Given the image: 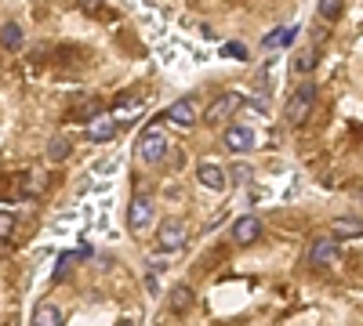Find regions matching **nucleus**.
I'll use <instances>...</instances> for the list:
<instances>
[{
	"label": "nucleus",
	"mask_w": 363,
	"mask_h": 326,
	"mask_svg": "<svg viewBox=\"0 0 363 326\" xmlns=\"http://www.w3.org/2000/svg\"><path fill=\"white\" fill-rule=\"evenodd\" d=\"M313 105H316V83H313V80H301V83L294 87V91H291L287 105H284L287 124H291V127H301V124L309 120Z\"/></svg>",
	"instance_id": "f257e3e1"
},
{
	"label": "nucleus",
	"mask_w": 363,
	"mask_h": 326,
	"mask_svg": "<svg viewBox=\"0 0 363 326\" xmlns=\"http://www.w3.org/2000/svg\"><path fill=\"white\" fill-rule=\"evenodd\" d=\"M164 156H167V134H164V124L153 120L138 134V160L142 163H160Z\"/></svg>",
	"instance_id": "f03ea898"
},
{
	"label": "nucleus",
	"mask_w": 363,
	"mask_h": 326,
	"mask_svg": "<svg viewBox=\"0 0 363 326\" xmlns=\"http://www.w3.org/2000/svg\"><path fill=\"white\" fill-rule=\"evenodd\" d=\"M186 240H189V228H186V221H182V218H167V221H160L157 247H160L164 254H178L182 247H186Z\"/></svg>",
	"instance_id": "7ed1b4c3"
},
{
	"label": "nucleus",
	"mask_w": 363,
	"mask_h": 326,
	"mask_svg": "<svg viewBox=\"0 0 363 326\" xmlns=\"http://www.w3.org/2000/svg\"><path fill=\"white\" fill-rule=\"evenodd\" d=\"M240 105H244V95H240V91H225V95H218L215 102H211V109L203 112V120L218 127V124L233 120V116L240 112Z\"/></svg>",
	"instance_id": "20e7f679"
},
{
	"label": "nucleus",
	"mask_w": 363,
	"mask_h": 326,
	"mask_svg": "<svg viewBox=\"0 0 363 326\" xmlns=\"http://www.w3.org/2000/svg\"><path fill=\"white\" fill-rule=\"evenodd\" d=\"M149 225H153V199H149L145 192H138L128 203V228L131 232H145Z\"/></svg>",
	"instance_id": "39448f33"
},
{
	"label": "nucleus",
	"mask_w": 363,
	"mask_h": 326,
	"mask_svg": "<svg viewBox=\"0 0 363 326\" xmlns=\"http://www.w3.org/2000/svg\"><path fill=\"white\" fill-rule=\"evenodd\" d=\"M335 261H338V240L335 235H320V240H313V247H309V264L313 269H330Z\"/></svg>",
	"instance_id": "423d86ee"
},
{
	"label": "nucleus",
	"mask_w": 363,
	"mask_h": 326,
	"mask_svg": "<svg viewBox=\"0 0 363 326\" xmlns=\"http://www.w3.org/2000/svg\"><path fill=\"white\" fill-rule=\"evenodd\" d=\"M116 120H113V112H95V116H91V120H87V141H95V145H102V141H113L116 138Z\"/></svg>",
	"instance_id": "0eeeda50"
},
{
	"label": "nucleus",
	"mask_w": 363,
	"mask_h": 326,
	"mask_svg": "<svg viewBox=\"0 0 363 326\" xmlns=\"http://www.w3.org/2000/svg\"><path fill=\"white\" fill-rule=\"evenodd\" d=\"M196 177H200V185L211 189V192H225V189H229V174H225V167L215 163V160H203V163L196 167Z\"/></svg>",
	"instance_id": "6e6552de"
},
{
	"label": "nucleus",
	"mask_w": 363,
	"mask_h": 326,
	"mask_svg": "<svg viewBox=\"0 0 363 326\" xmlns=\"http://www.w3.org/2000/svg\"><path fill=\"white\" fill-rule=\"evenodd\" d=\"M222 145L229 153H247V149H255V131L244 127V124H229L222 131Z\"/></svg>",
	"instance_id": "1a4fd4ad"
},
{
	"label": "nucleus",
	"mask_w": 363,
	"mask_h": 326,
	"mask_svg": "<svg viewBox=\"0 0 363 326\" xmlns=\"http://www.w3.org/2000/svg\"><path fill=\"white\" fill-rule=\"evenodd\" d=\"M258 235H262V221H258L255 214H244V218L233 221V243H236V247L258 243Z\"/></svg>",
	"instance_id": "9d476101"
},
{
	"label": "nucleus",
	"mask_w": 363,
	"mask_h": 326,
	"mask_svg": "<svg viewBox=\"0 0 363 326\" xmlns=\"http://www.w3.org/2000/svg\"><path fill=\"white\" fill-rule=\"evenodd\" d=\"M167 120L189 131V127L196 124V105H193V98H178V102H171V109H167Z\"/></svg>",
	"instance_id": "9b49d317"
},
{
	"label": "nucleus",
	"mask_w": 363,
	"mask_h": 326,
	"mask_svg": "<svg viewBox=\"0 0 363 326\" xmlns=\"http://www.w3.org/2000/svg\"><path fill=\"white\" fill-rule=\"evenodd\" d=\"M316 58H320V51H316L313 44L298 47V51H294V58H291V73H294V76H306V73H313V69H316Z\"/></svg>",
	"instance_id": "f8f14e48"
},
{
	"label": "nucleus",
	"mask_w": 363,
	"mask_h": 326,
	"mask_svg": "<svg viewBox=\"0 0 363 326\" xmlns=\"http://www.w3.org/2000/svg\"><path fill=\"white\" fill-rule=\"evenodd\" d=\"M167 305H171V312H174V315H186V312L196 305V293H193L186 283H182V286H174V290L167 293Z\"/></svg>",
	"instance_id": "ddd939ff"
},
{
	"label": "nucleus",
	"mask_w": 363,
	"mask_h": 326,
	"mask_svg": "<svg viewBox=\"0 0 363 326\" xmlns=\"http://www.w3.org/2000/svg\"><path fill=\"white\" fill-rule=\"evenodd\" d=\"M29 326H62V312H58V305H51V301H40L33 308V315H29Z\"/></svg>",
	"instance_id": "4468645a"
},
{
	"label": "nucleus",
	"mask_w": 363,
	"mask_h": 326,
	"mask_svg": "<svg viewBox=\"0 0 363 326\" xmlns=\"http://www.w3.org/2000/svg\"><path fill=\"white\" fill-rule=\"evenodd\" d=\"M142 112V98L138 95H124L116 102V109H113V120L120 124V120H135V116Z\"/></svg>",
	"instance_id": "2eb2a0df"
},
{
	"label": "nucleus",
	"mask_w": 363,
	"mask_h": 326,
	"mask_svg": "<svg viewBox=\"0 0 363 326\" xmlns=\"http://www.w3.org/2000/svg\"><path fill=\"white\" fill-rule=\"evenodd\" d=\"M22 40H26V33H22L18 22H4V25H0V47H4V51H18Z\"/></svg>",
	"instance_id": "dca6fc26"
},
{
	"label": "nucleus",
	"mask_w": 363,
	"mask_h": 326,
	"mask_svg": "<svg viewBox=\"0 0 363 326\" xmlns=\"http://www.w3.org/2000/svg\"><path fill=\"white\" fill-rule=\"evenodd\" d=\"M22 185H26V189H22L26 196H40V192H44V185H48V174H44L40 167H33V170H26Z\"/></svg>",
	"instance_id": "f3484780"
},
{
	"label": "nucleus",
	"mask_w": 363,
	"mask_h": 326,
	"mask_svg": "<svg viewBox=\"0 0 363 326\" xmlns=\"http://www.w3.org/2000/svg\"><path fill=\"white\" fill-rule=\"evenodd\" d=\"M69 153H73V145H69V138H66V134H55V138L48 141V160H51V163L66 160Z\"/></svg>",
	"instance_id": "a211bd4d"
},
{
	"label": "nucleus",
	"mask_w": 363,
	"mask_h": 326,
	"mask_svg": "<svg viewBox=\"0 0 363 326\" xmlns=\"http://www.w3.org/2000/svg\"><path fill=\"white\" fill-rule=\"evenodd\" d=\"M342 11H345V0H316V15L323 22H338Z\"/></svg>",
	"instance_id": "6ab92c4d"
},
{
	"label": "nucleus",
	"mask_w": 363,
	"mask_h": 326,
	"mask_svg": "<svg viewBox=\"0 0 363 326\" xmlns=\"http://www.w3.org/2000/svg\"><path fill=\"white\" fill-rule=\"evenodd\" d=\"M363 232V221H356V218H335V240H349V235H359Z\"/></svg>",
	"instance_id": "aec40b11"
},
{
	"label": "nucleus",
	"mask_w": 363,
	"mask_h": 326,
	"mask_svg": "<svg viewBox=\"0 0 363 326\" xmlns=\"http://www.w3.org/2000/svg\"><path fill=\"white\" fill-rule=\"evenodd\" d=\"M73 4L84 11V15H91V18H109L113 11L106 8V0H73Z\"/></svg>",
	"instance_id": "412c9836"
},
{
	"label": "nucleus",
	"mask_w": 363,
	"mask_h": 326,
	"mask_svg": "<svg viewBox=\"0 0 363 326\" xmlns=\"http://www.w3.org/2000/svg\"><path fill=\"white\" fill-rule=\"evenodd\" d=\"M291 37H294V29H272V33L262 40V47H265V51H277V47H284Z\"/></svg>",
	"instance_id": "4be33fe9"
},
{
	"label": "nucleus",
	"mask_w": 363,
	"mask_h": 326,
	"mask_svg": "<svg viewBox=\"0 0 363 326\" xmlns=\"http://www.w3.org/2000/svg\"><path fill=\"white\" fill-rule=\"evenodd\" d=\"M73 261H77V254H73V250H66L62 257H58L55 276H51V279H55V283H66V279H69V269H73Z\"/></svg>",
	"instance_id": "5701e85b"
},
{
	"label": "nucleus",
	"mask_w": 363,
	"mask_h": 326,
	"mask_svg": "<svg viewBox=\"0 0 363 326\" xmlns=\"http://www.w3.org/2000/svg\"><path fill=\"white\" fill-rule=\"evenodd\" d=\"M11 232H15V214H8V211H0V240H8Z\"/></svg>",
	"instance_id": "b1692460"
},
{
	"label": "nucleus",
	"mask_w": 363,
	"mask_h": 326,
	"mask_svg": "<svg viewBox=\"0 0 363 326\" xmlns=\"http://www.w3.org/2000/svg\"><path fill=\"white\" fill-rule=\"evenodd\" d=\"M225 51H229L233 58H240V62H247V47H240V44H225Z\"/></svg>",
	"instance_id": "393cba45"
},
{
	"label": "nucleus",
	"mask_w": 363,
	"mask_h": 326,
	"mask_svg": "<svg viewBox=\"0 0 363 326\" xmlns=\"http://www.w3.org/2000/svg\"><path fill=\"white\" fill-rule=\"evenodd\" d=\"M236 182H251V167H236Z\"/></svg>",
	"instance_id": "a878e982"
},
{
	"label": "nucleus",
	"mask_w": 363,
	"mask_h": 326,
	"mask_svg": "<svg viewBox=\"0 0 363 326\" xmlns=\"http://www.w3.org/2000/svg\"><path fill=\"white\" fill-rule=\"evenodd\" d=\"M120 326H135V322H128V319H124V322H120Z\"/></svg>",
	"instance_id": "bb28decb"
},
{
	"label": "nucleus",
	"mask_w": 363,
	"mask_h": 326,
	"mask_svg": "<svg viewBox=\"0 0 363 326\" xmlns=\"http://www.w3.org/2000/svg\"><path fill=\"white\" fill-rule=\"evenodd\" d=\"M359 203H363V189H359Z\"/></svg>",
	"instance_id": "cd10ccee"
}]
</instances>
